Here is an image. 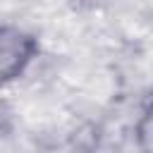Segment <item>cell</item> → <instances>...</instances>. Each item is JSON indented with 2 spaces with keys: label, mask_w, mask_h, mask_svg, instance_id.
<instances>
[{
  "label": "cell",
  "mask_w": 153,
  "mask_h": 153,
  "mask_svg": "<svg viewBox=\"0 0 153 153\" xmlns=\"http://www.w3.org/2000/svg\"><path fill=\"white\" fill-rule=\"evenodd\" d=\"M36 55V41L12 26L0 29V84L17 79Z\"/></svg>",
  "instance_id": "obj_1"
},
{
  "label": "cell",
  "mask_w": 153,
  "mask_h": 153,
  "mask_svg": "<svg viewBox=\"0 0 153 153\" xmlns=\"http://www.w3.org/2000/svg\"><path fill=\"white\" fill-rule=\"evenodd\" d=\"M139 139H141L143 148H153V108L139 122Z\"/></svg>",
  "instance_id": "obj_2"
}]
</instances>
